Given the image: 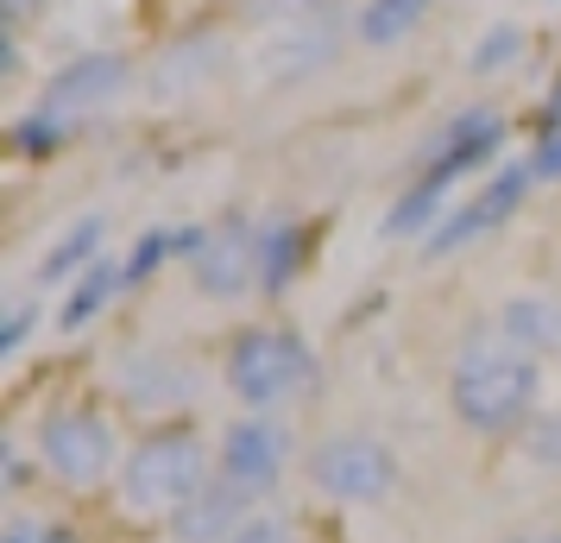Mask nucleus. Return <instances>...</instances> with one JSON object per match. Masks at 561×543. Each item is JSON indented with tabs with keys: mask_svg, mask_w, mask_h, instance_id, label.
Wrapping results in <instances>:
<instances>
[{
	"mask_svg": "<svg viewBox=\"0 0 561 543\" xmlns=\"http://www.w3.org/2000/svg\"><path fill=\"white\" fill-rule=\"evenodd\" d=\"M221 386L240 411H290L316 392V348L284 323H247L221 348Z\"/></svg>",
	"mask_w": 561,
	"mask_h": 543,
	"instance_id": "nucleus-4",
	"label": "nucleus"
},
{
	"mask_svg": "<svg viewBox=\"0 0 561 543\" xmlns=\"http://www.w3.org/2000/svg\"><path fill=\"white\" fill-rule=\"evenodd\" d=\"M102 247H107V222H102V215H82L77 228H70V234L51 247V253L38 259V285L51 291V285H70V279H82L95 259H107Z\"/></svg>",
	"mask_w": 561,
	"mask_h": 543,
	"instance_id": "nucleus-15",
	"label": "nucleus"
},
{
	"mask_svg": "<svg viewBox=\"0 0 561 543\" xmlns=\"http://www.w3.org/2000/svg\"><path fill=\"white\" fill-rule=\"evenodd\" d=\"M341 57V7H316V13H290V20H265L253 45L259 82H304L316 70H329Z\"/></svg>",
	"mask_w": 561,
	"mask_h": 543,
	"instance_id": "nucleus-8",
	"label": "nucleus"
},
{
	"mask_svg": "<svg viewBox=\"0 0 561 543\" xmlns=\"http://www.w3.org/2000/svg\"><path fill=\"white\" fill-rule=\"evenodd\" d=\"M423 13H430V0H366L359 7V38L366 45H398L404 32H416Z\"/></svg>",
	"mask_w": 561,
	"mask_h": 543,
	"instance_id": "nucleus-19",
	"label": "nucleus"
},
{
	"mask_svg": "<svg viewBox=\"0 0 561 543\" xmlns=\"http://www.w3.org/2000/svg\"><path fill=\"white\" fill-rule=\"evenodd\" d=\"M492 323H499L517 348H530L536 361L561 354V297H549V291H517V297H505V304L492 310Z\"/></svg>",
	"mask_w": 561,
	"mask_h": 543,
	"instance_id": "nucleus-13",
	"label": "nucleus"
},
{
	"mask_svg": "<svg viewBox=\"0 0 561 543\" xmlns=\"http://www.w3.org/2000/svg\"><path fill=\"white\" fill-rule=\"evenodd\" d=\"M517 52H524V32L517 26H492L480 38V52H473V77H499L505 64H517Z\"/></svg>",
	"mask_w": 561,
	"mask_h": 543,
	"instance_id": "nucleus-22",
	"label": "nucleus"
},
{
	"mask_svg": "<svg viewBox=\"0 0 561 543\" xmlns=\"http://www.w3.org/2000/svg\"><path fill=\"white\" fill-rule=\"evenodd\" d=\"M114 291H127V272H121L114 259H95L77 285H70V297H64V316H57V323H64L70 336H77V329H89V323L114 304Z\"/></svg>",
	"mask_w": 561,
	"mask_h": 543,
	"instance_id": "nucleus-16",
	"label": "nucleus"
},
{
	"mask_svg": "<svg viewBox=\"0 0 561 543\" xmlns=\"http://www.w3.org/2000/svg\"><path fill=\"white\" fill-rule=\"evenodd\" d=\"M32 323H38V310H32L26 297H20V304H7V329H0V354H7V361H13V354L26 348Z\"/></svg>",
	"mask_w": 561,
	"mask_h": 543,
	"instance_id": "nucleus-23",
	"label": "nucleus"
},
{
	"mask_svg": "<svg viewBox=\"0 0 561 543\" xmlns=\"http://www.w3.org/2000/svg\"><path fill=\"white\" fill-rule=\"evenodd\" d=\"M304 487L322 506H341V512L385 506L391 493L404 487V455L379 430L341 423V430H322V437L304 442Z\"/></svg>",
	"mask_w": 561,
	"mask_h": 543,
	"instance_id": "nucleus-5",
	"label": "nucleus"
},
{
	"mask_svg": "<svg viewBox=\"0 0 561 543\" xmlns=\"http://www.w3.org/2000/svg\"><path fill=\"white\" fill-rule=\"evenodd\" d=\"M0 543H95L89 538V524L77 518V506H38V499H26V506H7V518H0Z\"/></svg>",
	"mask_w": 561,
	"mask_h": 543,
	"instance_id": "nucleus-14",
	"label": "nucleus"
},
{
	"mask_svg": "<svg viewBox=\"0 0 561 543\" xmlns=\"http://www.w3.org/2000/svg\"><path fill=\"white\" fill-rule=\"evenodd\" d=\"M517 449H524V462L536 474H561V405L556 411H536V423L517 437Z\"/></svg>",
	"mask_w": 561,
	"mask_h": 543,
	"instance_id": "nucleus-21",
	"label": "nucleus"
},
{
	"mask_svg": "<svg viewBox=\"0 0 561 543\" xmlns=\"http://www.w3.org/2000/svg\"><path fill=\"white\" fill-rule=\"evenodd\" d=\"M442 392H448V417L473 442H517L542 411V361L517 348L499 323H480L460 336Z\"/></svg>",
	"mask_w": 561,
	"mask_h": 543,
	"instance_id": "nucleus-1",
	"label": "nucleus"
},
{
	"mask_svg": "<svg viewBox=\"0 0 561 543\" xmlns=\"http://www.w3.org/2000/svg\"><path fill=\"white\" fill-rule=\"evenodd\" d=\"M290 474H304V455H297V430L284 411H240L221 423V437H215V480L221 487H233L253 506H278Z\"/></svg>",
	"mask_w": 561,
	"mask_h": 543,
	"instance_id": "nucleus-6",
	"label": "nucleus"
},
{
	"mask_svg": "<svg viewBox=\"0 0 561 543\" xmlns=\"http://www.w3.org/2000/svg\"><path fill=\"white\" fill-rule=\"evenodd\" d=\"M228 543H316V531H309V518L290 512V506H259Z\"/></svg>",
	"mask_w": 561,
	"mask_h": 543,
	"instance_id": "nucleus-20",
	"label": "nucleus"
},
{
	"mask_svg": "<svg viewBox=\"0 0 561 543\" xmlns=\"http://www.w3.org/2000/svg\"><path fill=\"white\" fill-rule=\"evenodd\" d=\"M215 57H221L215 38H183V45H171L164 64H158V89L164 95H190L196 77H215Z\"/></svg>",
	"mask_w": 561,
	"mask_h": 543,
	"instance_id": "nucleus-18",
	"label": "nucleus"
},
{
	"mask_svg": "<svg viewBox=\"0 0 561 543\" xmlns=\"http://www.w3.org/2000/svg\"><path fill=\"white\" fill-rule=\"evenodd\" d=\"M7 13H13V20H26V13H38V0H7Z\"/></svg>",
	"mask_w": 561,
	"mask_h": 543,
	"instance_id": "nucleus-27",
	"label": "nucleus"
},
{
	"mask_svg": "<svg viewBox=\"0 0 561 543\" xmlns=\"http://www.w3.org/2000/svg\"><path fill=\"white\" fill-rule=\"evenodd\" d=\"M114 411L139 417V430L152 423H178L196 411V366L164 354V348H139L114 366Z\"/></svg>",
	"mask_w": 561,
	"mask_h": 543,
	"instance_id": "nucleus-9",
	"label": "nucleus"
},
{
	"mask_svg": "<svg viewBox=\"0 0 561 543\" xmlns=\"http://www.w3.org/2000/svg\"><path fill=\"white\" fill-rule=\"evenodd\" d=\"M556 524H561V512H556Z\"/></svg>",
	"mask_w": 561,
	"mask_h": 543,
	"instance_id": "nucleus-28",
	"label": "nucleus"
},
{
	"mask_svg": "<svg viewBox=\"0 0 561 543\" xmlns=\"http://www.w3.org/2000/svg\"><path fill=\"white\" fill-rule=\"evenodd\" d=\"M297 265H304V234L297 222H259V291H272L278 297L290 279H297Z\"/></svg>",
	"mask_w": 561,
	"mask_h": 543,
	"instance_id": "nucleus-17",
	"label": "nucleus"
},
{
	"mask_svg": "<svg viewBox=\"0 0 561 543\" xmlns=\"http://www.w3.org/2000/svg\"><path fill=\"white\" fill-rule=\"evenodd\" d=\"M530 171H536V178H561V133L542 139V152L530 158Z\"/></svg>",
	"mask_w": 561,
	"mask_h": 543,
	"instance_id": "nucleus-25",
	"label": "nucleus"
},
{
	"mask_svg": "<svg viewBox=\"0 0 561 543\" xmlns=\"http://www.w3.org/2000/svg\"><path fill=\"white\" fill-rule=\"evenodd\" d=\"M259 506L253 499H240L233 487H221V480H208L190 506H183L164 531H158V543H228L247 518H253Z\"/></svg>",
	"mask_w": 561,
	"mask_h": 543,
	"instance_id": "nucleus-12",
	"label": "nucleus"
},
{
	"mask_svg": "<svg viewBox=\"0 0 561 543\" xmlns=\"http://www.w3.org/2000/svg\"><path fill=\"white\" fill-rule=\"evenodd\" d=\"M190 285L215 297V304H233L259 285V222H247L240 208L221 215L215 228H203V247L190 253Z\"/></svg>",
	"mask_w": 561,
	"mask_h": 543,
	"instance_id": "nucleus-10",
	"label": "nucleus"
},
{
	"mask_svg": "<svg viewBox=\"0 0 561 543\" xmlns=\"http://www.w3.org/2000/svg\"><path fill=\"white\" fill-rule=\"evenodd\" d=\"M121 89H127V57L121 52H89V57H77V64H64V70L45 82L38 108L13 127L20 152H51V146H64V139H70L95 108L114 102Z\"/></svg>",
	"mask_w": 561,
	"mask_h": 543,
	"instance_id": "nucleus-7",
	"label": "nucleus"
},
{
	"mask_svg": "<svg viewBox=\"0 0 561 543\" xmlns=\"http://www.w3.org/2000/svg\"><path fill=\"white\" fill-rule=\"evenodd\" d=\"M316 7H329V0H253L247 13L265 26V20H290V13H316Z\"/></svg>",
	"mask_w": 561,
	"mask_h": 543,
	"instance_id": "nucleus-24",
	"label": "nucleus"
},
{
	"mask_svg": "<svg viewBox=\"0 0 561 543\" xmlns=\"http://www.w3.org/2000/svg\"><path fill=\"white\" fill-rule=\"evenodd\" d=\"M215 480V437H208L196 417L178 423H152L127 442V462L121 480L107 493V512L121 518L127 531H164L171 518Z\"/></svg>",
	"mask_w": 561,
	"mask_h": 543,
	"instance_id": "nucleus-2",
	"label": "nucleus"
},
{
	"mask_svg": "<svg viewBox=\"0 0 561 543\" xmlns=\"http://www.w3.org/2000/svg\"><path fill=\"white\" fill-rule=\"evenodd\" d=\"M530 178H536L530 165H511V171H499V178L485 183V190L473 196V203H460L455 215H442V222H435L430 240H423V253L442 259V253H455V247H467V240H480L485 228H499V222H505L511 208L524 203Z\"/></svg>",
	"mask_w": 561,
	"mask_h": 543,
	"instance_id": "nucleus-11",
	"label": "nucleus"
},
{
	"mask_svg": "<svg viewBox=\"0 0 561 543\" xmlns=\"http://www.w3.org/2000/svg\"><path fill=\"white\" fill-rule=\"evenodd\" d=\"M505 543H561V524H530V531H511Z\"/></svg>",
	"mask_w": 561,
	"mask_h": 543,
	"instance_id": "nucleus-26",
	"label": "nucleus"
},
{
	"mask_svg": "<svg viewBox=\"0 0 561 543\" xmlns=\"http://www.w3.org/2000/svg\"><path fill=\"white\" fill-rule=\"evenodd\" d=\"M127 430H121V411L107 398H57L32 417L26 449L38 474H45V493L64 499V506H95L114 493L121 480V462H127Z\"/></svg>",
	"mask_w": 561,
	"mask_h": 543,
	"instance_id": "nucleus-3",
	"label": "nucleus"
}]
</instances>
